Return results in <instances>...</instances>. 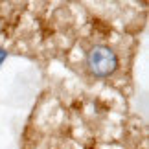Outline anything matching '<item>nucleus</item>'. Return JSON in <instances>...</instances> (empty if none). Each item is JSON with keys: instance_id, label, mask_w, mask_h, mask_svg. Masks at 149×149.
<instances>
[{"instance_id": "obj_1", "label": "nucleus", "mask_w": 149, "mask_h": 149, "mask_svg": "<svg viewBox=\"0 0 149 149\" xmlns=\"http://www.w3.org/2000/svg\"><path fill=\"white\" fill-rule=\"evenodd\" d=\"M87 68L96 77H109L118 68V57L105 44H96L87 54Z\"/></svg>"}]
</instances>
